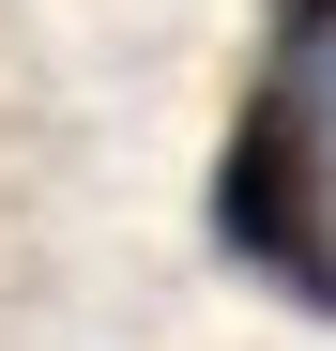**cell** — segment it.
Listing matches in <instances>:
<instances>
[{
    "label": "cell",
    "instance_id": "6da1fadb",
    "mask_svg": "<svg viewBox=\"0 0 336 351\" xmlns=\"http://www.w3.org/2000/svg\"><path fill=\"white\" fill-rule=\"evenodd\" d=\"M214 245L275 306L336 321V46H275L214 138Z\"/></svg>",
    "mask_w": 336,
    "mask_h": 351
},
{
    "label": "cell",
    "instance_id": "7a4b0ae2",
    "mask_svg": "<svg viewBox=\"0 0 336 351\" xmlns=\"http://www.w3.org/2000/svg\"><path fill=\"white\" fill-rule=\"evenodd\" d=\"M275 46H336V0H275Z\"/></svg>",
    "mask_w": 336,
    "mask_h": 351
}]
</instances>
